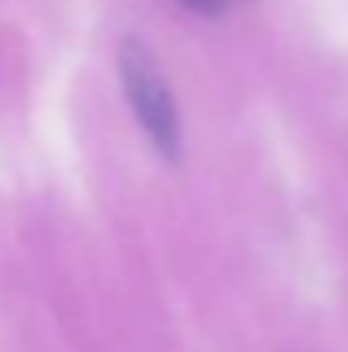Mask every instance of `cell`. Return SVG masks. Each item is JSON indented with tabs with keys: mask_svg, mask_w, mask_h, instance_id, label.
<instances>
[{
	"mask_svg": "<svg viewBox=\"0 0 348 352\" xmlns=\"http://www.w3.org/2000/svg\"><path fill=\"white\" fill-rule=\"evenodd\" d=\"M178 3L192 14H202V17H222L232 7V0H178Z\"/></svg>",
	"mask_w": 348,
	"mask_h": 352,
	"instance_id": "7a4b0ae2",
	"label": "cell"
},
{
	"mask_svg": "<svg viewBox=\"0 0 348 352\" xmlns=\"http://www.w3.org/2000/svg\"><path fill=\"white\" fill-rule=\"evenodd\" d=\"M116 65H119L126 103L140 120L150 147L164 161H178L181 157V117H178L171 86L164 82V72L154 62L150 48L140 38H123Z\"/></svg>",
	"mask_w": 348,
	"mask_h": 352,
	"instance_id": "6da1fadb",
	"label": "cell"
}]
</instances>
